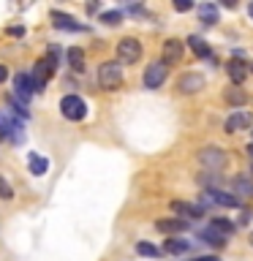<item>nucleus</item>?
<instances>
[{
	"mask_svg": "<svg viewBox=\"0 0 253 261\" xmlns=\"http://www.w3.org/2000/svg\"><path fill=\"white\" fill-rule=\"evenodd\" d=\"M240 199H237L234 193H226V191H220V188H210V191H204L201 193V204L199 207H229V210H234V207H240Z\"/></svg>",
	"mask_w": 253,
	"mask_h": 261,
	"instance_id": "f257e3e1",
	"label": "nucleus"
},
{
	"mask_svg": "<svg viewBox=\"0 0 253 261\" xmlns=\"http://www.w3.org/2000/svg\"><path fill=\"white\" fill-rule=\"evenodd\" d=\"M226 152L220 150V147H204V150L199 152V163L204 169L210 171V174H218V171L226 169Z\"/></svg>",
	"mask_w": 253,
	"mask_h": 261,
	"instance_id": "f03ea898",
	"label": "nucleus"
},
{
	"mask_svg": "<svg viewBox=\"0 0 253 261\" xmlns=\"http://www.w3.org/2000/svg\"><path fill=\"white\" fill-rule=\"evenodd\" d=\"M60 112H63V117H65V120L79 122V120H85V117H87V103L82 101L79 95H63Z\"/></svg>",
	"mask_w": 253,
	"mask_h": 261,
	"instance_id": "7ed1b4c3",
	"label": "nucleus"
},
{
	"mask_svg": "<svg viewBox=\"0 0 253 261\" xmlns=\"http://www.w3.org/2000/svg\"><path fill=\"white\" fill-rule=\"evenodd\" d=\"M98 82H101V87H106V90H117L122 85V71H120L117 60L101 63V68H98Z\"/></svg>",
	"mask_w": 253,
	"mask_h": 261,
	"instance_id": "20e7f679",
	"label": "nucleus"
},
{
	"mask_svg": "<svg viewBox=\"0 0 253 261\" xmlns=\"http://www.w3.org/2000/svg\"><path fill=\"white\" fill-rule=\"evenodd\" d=\"M52 73H55V55H49V57H44V60H38L33 65L30 79H33V85H36V93H41V90L46 87V82Z\"/></svg>",
	"mask_w": 253,
	"mask_h": 261,
	"instance_id": "39448f33",
	"label": "nucleus"
},
{
	"mask_svg": "<svg viewBox=\"0 0 253 261\" xmlns=\"http://www.w3.org/2000/svg\"><path fill=\"white\" fill-rule=\"evenodd\" d=\"M166 76H169V65H163L161 60H155V63H150L144 68V87L147 90H158L163 82H166Z\"/></svg>",
	"mask_w": 253,
	"mask_h": 261,
	"instance_id": "423d86ee",
	"label": "nucleus"
},
{
	"mask_svg": "<svg viewBox=\"0 0 253 261\" xmlns=\"http://www.w3.org/2000/svg\"><path fill=\"white\" fill-rule=\"evenodd\" d=\"M139 57H142V44L136 38H122L117 44V60L120 63L134 65V63H139Z\"/></svg>",
	"mask_w": 253,
	"mask_h": 261,
	"instance_id": "0eeeda50",
	"label": "nucleus"
},
{
	"mask_svg": "<svg viewBox=\"0 0 253 261\" xmlns=\"http://www.w3.org/2000/svg\"><path fill=\"white\" fill-rule=\"evenodd\" d=\"M0 136H6V139H11V142L19 144L22 139H24V134H22V122L16 120L14 114L3 112V114H0Z\"/></svg>",
	"mask_w": 253,
	"mask_h": 261,
	"instance_id": "6e6552de",
	"label": "nucleus"
},
{
	"mask_svg": "<svg viewBox=\"0 0 253 261\" xmlns=\"http://www.w3.org/2000/svg\"><path fill=\"white\" fill-rule=\"evenodd\" d=\"M250 125H253V114H250V112H245V109L232 112V114L226 117V122H223L226 134H240V130H248Z\"/></svg>",
	"mask_w": 253,
	"mask_h": 261,
	"instance_id": "1a4fd4ad",
	"label": "nucleus"
},
{
	"mask_svg": "<svg viewBox=\"0 0 253 261\" xmlns=\"http://www.w3.org/2000/svg\"><path fill=\"white\" fill-rule=\"evenodd\" d=\"M171 212L180 218V220H199L204 218V210L199 207V204H191V201H171Z\"/></svg>",
	"mask_w": 253,
	"mask_h": 261,
	"instance_id": "9d476101",
	"label": "nucleus"
},
{
	"mask_svg": "<svg viewBox=\"0 0 253 261\" xmlns=\"http://www.w3.org/2000/svg\"><path fill=\"white\" fill-rule=\"evenodd\" d=\"M201 87H204V76H201V73L188 71V73H183V76L177 79V90L183 95H193V93H199Z\"/></svg>",
	"mask_w": 253,
	"mask_h": 261,
	"instance_id": "9b49d317",
	"label": "nucleus"
},
{
	"mask_svg": "<svg viewBox=\"0 0 253 261\" xmlns=\"http://www.w3.org/2000/svg\"><path fill=\"white\" fill-rule=\"evenodd\" d=\"M183 52H185V44H183V41L169 38L166 44H163V57H161V63H163V65H174V63L183 60Z\"/></svg>",
	"mask_w": 253,
	"mask_h": 261,
	"instance_id": "f8f14e48",
	"label": "nucleus"
},
{
	"mask_svg": "<svg viewBox=\"0 0 253 261\" xmlns=\"http://www.w3.org/2000/svg\"><path fill=\"white\" fill-rule=\"evenodd\" d=\"M33 93H36V85H33L30 73H16L14 76V98H19V101L24 103Z\"/></svg>",
	"mask_w": 253,
	"mask_h": 261,
	"instance_id": "ddd939ff",
	"label": "nucleus"
},
{
	"mask_svg": "<svg viewBox=\"0 0 253 261\" xmlns=\"http://www.w3.org/2000/svg\"><path fill=\"white\" fill-rule=\"evenodd\" d=\"M232 191L237 199H253V174H237L232 179Z\"/></svg>",
	"mask_w": 253,
	"mask_h": 261,
	"instance_id": "4468645a",
	"label": "nucleus"
},
{
	"mask_svg": "<svg viewBox=\"0 0 253 261\" xmlns=\"http://www.w3.org/2000/svg\"><path fill=\"white\" fill-rule=\"evenodd\" d=\"M52 22H55V28H60V30H73V33H87V24H82L77 22L73 16L68 14H63V11H52Z\"/></svg>",
	"mask_w": 253,
	"mask_h": 261,
	"instance_id": "2eb2a0df",
	"label": "nucleus"
},
{
	"mask_svg": "<svg viewBox=\"0 0 253 261\" xmlns=\"http://www.w3.org/2000/svg\"><path fill=\"white\" fill-rule=\"evenodd\" d=\"M226 73H229V79H232V85L234 87H240L242 82H245V76H248V68H245V63L242 60H229L226 63Z\"/></svg>",
	"mask_w": 253,
	"mask_h": 261,
	"instance_id": "dca6fc26",
	"label": "nucleus"
},
{
	"mask_svg": "<svg viewBox=\"0 0 253 261\" xmlns=\"http://www.w3.org/2000/svg\"><path fill=\"white\" fill-rule=\"evenodd\" d=\"M155 228L163 231V234H183V231H188V223L180 220V218H163V220L155 223Z\"/></svg>",
	"mask_w": 253,
	"mask_h": 261,
	"instance_id": "f3484780",
	"label": "nucleus"
},
{
	"mask_svg": "<svg viewBox=\"0 0 253 261\" xmlns=\"http://www.w3.org/2000/svg\"><path fill=\"white\" fill-rule=\"evenodd\" d=\"M199 240H201V242H207V245H212V248H223V245H226V237H223V234H218L212 226L201 228V231H199Z\"/></svg>",
	"mask_w": 253,
	"mask_h": 261,
	"instance_id": "a211bd4d",
	"label": "nucleus"
},
{
	"mask_svg": "<svg viewBox=\"0 0 253 261\" xmlns=\"http://www.w3.org/2000/svg\"><path fill=\"white\" fill-rule=\"evenodd\" d=\"M28 166H30V171H33L36 177H41V174H46L49 161L44 158V155H38V152H30V155H28Z\"/></svg>",
	"mask_w": 253,
	"mask_h": 261,
	"instance_id": "6ab92c4d",
	"label": "nucleus"
},
{
	"mask_svg": "<svg viewBox=\"0 0 253 261\" xmlns=\"http://www.w3.org/2000/svg\"><path fill=\"white\" fill-rule=\"evenodd\" d=\"M188 46L193 49V55H196V57H212L210 44H207L204 38H199V36H191V38H188Z\"/></svg>",
	"mask_w": 253,
	"mask_h": 261,
	"instance_id": "aec40b11",
	"label": "nucleus"
},
{
	"mask_svg": "<svg viewBox=\"0 0 253 261\" xmlns=\"http://www.w3.org/2000/svg\"><path fill=\"white\" fill-rule=\"evenodd\" d=\"M199 19L204 22V24H215L218 22V6H212V3H201L199 8Z\"/></svg>",
	"mask_w": 253,
	"mask_h": 261,
	"instance_id": "412c9836",
	"label": "nucleus"
},
{
	"mask_svg": "<svg viewBox=\"0 0 253 261\" xmlns=\"http://www.w3.org/2000/svg\"><path fill=\"white\" fill-rule=\"evenodd\" d=\"M223 98H226V103H232V106H245L248 103V93L240 90V87H229Z\"/></svg>",
	"mask_w": 253,
	"mask_h": 261,
	"instance_id": "4be33fe9",
	"label": "nucleus"
},
{
	"mask_svg": "<svg viewBox=\"0 0 253 261\" xmlns=\"http://www.w3.org/2000/svg\"><path fill=\"white\" fill-rule=\"evenodd\" d=\"M210 226L215 228L218 234H223V237H229V234H234V231H237V223H232V220H226V218H212V220H210Z\"/></svg>",
	"mask_w": 253,
	"mask_h": 261,
	"instance_id": "5701e85b",
	"label": "nucleus"
},
{
	"mask_svg": "<svg viewBox=\"0 0 253 261\" xmlns=\"http://www.w3.org/2000/svg\"><path fill=\"white\" fill-rule=\"evenodd\" d=\"M193 248L191 240H166V253H174V256H180V253H188Z\"/></svg>",
	"mask_w": 253,
	"mask_h": 261,
	"instance_id": "b1692460",
	"label": "nucleus"
},
{
	"mask_svg": "<svg viewBox=\"0 0 253 261\" xmlns=\"http://www.w3.org/2000/svg\"><path fill=\"white\" fill-rule=\"evenodd\" d=\"M68 63H71V68L73 71H85V52L82 49H68Z\"/></svg>",
	"mask_w": 253,
	"mask_h": 261,
	"instance_id": "393cba45",
	"label": "nucleus"
},
{
	"mask_svg": "<svg viewBox=\"0 0 253 261\" xmlns=\"http://www.w3.org/2000/svg\"><path fill=\"white\" fill-rule=\"evenodd\" d=\"M136 253H139V256H150V258H158L161 256V250L155 248V245H150V242H139L136 245Z\"/></svg>",
	"mask_w": 253,
	"mask_h": 261,
	"instance_id": "a878e982",
	"label": "nucleus"
},
{
	"mask_svg": "<svg viewBox=\"0 0 253 261\" xmlns=\"http://www.w3.org/2000/svg\"><path fill=\"white\" fill-rule=\"evenodd\" d=\"M101 22L104 24H120L122 22V11H104L101 14Z\"/></svg>",
	"mask_w": 253,
	"mask_h": 261,
	"instance_id": "bb28decb",
	"label": "nucleus"
},
{
	"mask_svg": "<svg viewBox=\"0 0 253 261\" xmlns=\"http://www.w3.org/2000/svg\"><path fill=\"white\" fill-rule=\"evenodd\" d=\"M0 199H14V191H11V185H8L3 177H0Z\"/></svg>",
	"mask_w": 253,
	"mask_h": 261,
	"instance_id": "cd10ccee",
	"label": "nucleus"
},
{
	"mask_svg": "<svg viewBox=\"0 0 253 261\" xmlns=\"http://www.w3.org/2000/svg\"><path fill=\"white\" fill-rule=\"evenodd\" d=\"M174 8H177V11H191L193 3H183V0H180V3H174Z\"/></svg>",
	"mask_w": 253,
	"mask_h": 261,
	"instance_id": "c85d7f7f",
	"label": "nucleus"
},
{
	"mask_svg": "<svg viewBox=\"0 0 253 261\" xmlns=\"http://www.w3.org/2000/svg\"><path fill=\"white\" fill-rule=\"evenodd\" d=\"M8 79V68H6V65H0V82H6Z\"/></svg>",
	"mask_w": 253,
	"mask_h": 261,
	"instance_id": "c756f323",
	"label": "nucleus"
},
{
	"mask_svg": "<svg viewBox=\"0 0 253 261\" xmlns=\"http://www.w3.org/2000/svg\"><path fill=\"white\" fill-rule=\"evenodd\" d=\"M193 261H220L218 256H199V258H193Z\"/></svg>",
	"mask_w": 253,
	"mask_h": 261,
	"instance_id": "7c9ffc66",
	"label": "nucleus"
},
{
	"mask_svg": "<svg viewBox=\"0 0 253 261\" xmlns=\"http://www.w3.org/2000/svg\"><path fill=\"white\" fill-rule=\"evenodd\" d=\"M248 155H250V158H253V144H248Z\"/></svg>",
	"mask_w": 253,
	"mask_h": 261,
	"instance_id": "2f4dec72",
	"label": "nucleus"
},
{
	"mask_svg": "<svg viewBox=\"0 0 253 261\" xmlns=\"http://www.w3.org/2000/svg\"><path fill=\"white\" fill-rule=\"evenodd\" d=\"M248 14H250V19H253V3L248 6Z\"/></svg>",
	"mask_w": 253,
	"mask_h": 261,
	"instance_id": "473e14b6",
	"label": "nucleus"
},
{
	"mask_svg": "<svg viewBox=\"0 0 253 261\" xmlns=\"http://www.w3.org/2000/svg\"><path fill=\"white\" fill-rule=\"evenodd\" d=\"M250 245H253V231H250Z\"/></svg>",
	"mask_w": 253,
	"mask_h": 261,
	"instance_id": "72a5a7b5",
	"label": "nucleus"
}]
</instances>
